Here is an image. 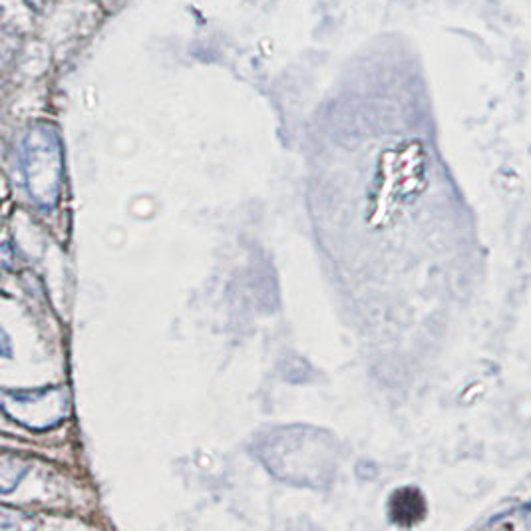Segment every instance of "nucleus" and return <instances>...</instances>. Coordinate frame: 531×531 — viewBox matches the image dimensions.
I'll return each instance as SVG.
<instances>
[{"label": "nucleus", "mask_w": 531, "mask_h": 531, "mask_svg": "<svg viewBox=\"0 0 531 531\" xmlns=\"http://www.w3.org/2000/svg\"><path fill=\"white\" fill-rule=\"evenodd\" d=\"M22 168L28 191L42 207H52L58 199L62 179V150L50 126H36L22 146Z\"/></svg>", "instance_id": "f257e3e1"}, {"label": "nucleus", "mask_w": 531, "mask_h": 531, "mask_svg": "<svg viewBox=\"0 0 531 531\" xmlns=\"http://www.w3.org/2000/svg\"><path fill=\"white\" fill-rule=\"evenodd\" d=\"M426 512L424 500L418 490L404 488L390 498V518L400 526H412Z\"/></svg>", "instance_id": "f03ea898"}]
</instances>
